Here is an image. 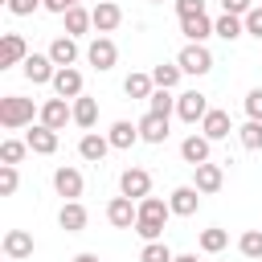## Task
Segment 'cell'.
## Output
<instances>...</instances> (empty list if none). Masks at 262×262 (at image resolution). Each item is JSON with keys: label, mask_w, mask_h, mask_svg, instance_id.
Returning a JSON list of instances; mask_svg holds the SVG:
<instances>
[{"label": "cell", "mask_w": 262, "mask_h": 262, "mask_svg": "<svg viewBox=\"0 0 262 262\" xmlns=\"http://www.w3.org/2000/svg\"><path fill=\"white\" fill-rule=\"evenodd\" d=\"M168 209H172V205H164L160 196H143V201H139V221H135V233H139V237H147V242H156V237L164 233Z\"/></svg>", "instance_id": "6da1fadb"}, {"label": "cell", "mask_w": 262, "mask_h": 262, "mask_svg": "<svg viewBox=\"0 0 262 262\" xmlns=\"http://www.w3.org/2000/svg\"><path fill=\"white\" fill-rule=\"evenodd\" d=\"M0 123H4V127H25V123H33V98L4 94V98H0Z\"/></svg>", "instance_id": "7a4b0ae2"}, {"label": "cell", "mask_w": 262, "mask_h": 262, "mask_svg": "<svg viewBox=\"0 0 262 262\" xmlns=\"http://www.w3.org/2000/svg\"><path fill=\"white\" fill-rule=\"evenodd\" d=\"M176 66H180L184 74H209V70H213V53H209L201 41H188V45L180 49Z\"/></svg>", "instance_id": "3957f363"}, {"label": "cell", "mask_w": 262, "mask_h": 262, "mask_svg": "<svg viewBox=\"0 0 262 262\" xmlns=\"http://www.w3.org/2000/svg\"><path fill=\"white\" fill-rule=\"evenodd\" d=\"M106 221H111L115 229H131V225L139 221V209L131 205V196H115V201L106 205Z\"/></svg>", "instance_id": "277c9868"}, {"label": "cell", "mask_w": 262, "mask_h": 262, "mask_svg": "<svg viewBox=\"0 0 262 262\" xmlns=\"http://www.w3.org/2000/svg\"><path fill=\"white\" fill-rule=\"evenodd\" d=\"M119 192H123V196H139V201H143V196L151 192V176H147L143 168H127V172L119 176Z\"/></svg>", "instance_id": "5b68a950"}, {"label": "cell", "mask_w": 262, "mask_h": 262, "mask_svg": "<svg viewBox=\"0 0 262 262\" xmlns=\"http://www.w3.org/2000/svg\"><path fill=\"white\" fill-rule=\"evenodd\" d=\"M53 57L49 53H33V57H25V78L33 82V86H41V82H53Z\"/></svg>", "instance_id": "8992f818"}, {"label": "cell", "mask_w": 262, "mask_h": 262, "mask_svg": "<svg viewBox=\"0 0 262 262\" xmlns=\"http://www.w3.org/2000/svg\"><path fill=\"white\" fill-rule=\"evenodd\" d=\"M53 90H57V98H78V94H82V74H78L74 66H57Z\"/></svg>", "instance_id": "52a82bcc"}, {"label": "cell", "mask_w": 262, "mask_h": 262, "mask_svg": "<svg viewBox=\"0 0 262 262\" xmlns=\"http://www.w3.org/2000/svg\"><path fill=\"white\" fill-rule=\"evenodd\" d=\"M176 111H180V119H184V123H196V119H205V115H209V98H205L201 90H188V94H180Z\"/></svg>", "instance_id": "ba28073f"}, {"label": "cell", "mask_w": 262, "mask_h": 262, "mask_svg": "<svg viewBox=\"0 0 262 262\" xmlns=\"http://www.w3.org/2000/svg\"><path fill=\"white\" fill-rule=\"evenodd\" d=\"M139 139H147V143H164V139H168V115L147 111V115L139 119Z\"/></svg>", "instance_id": "9c48e42d"}, {"label": "cell", "mask_w": 262, "mask_h": 262, "mask_svg": "<svg viewBox=\"0 0 262 262\" xmlns=\"http://www.w3.org/2000/svg\"><path fill=\"white\" fill-rule=\"evenodd\" d=\"M192 180H196V188H201V192H217V188L225 184V168L205 160V164H196V168H192Z\"/></svg>", "instance_id": "30bf717a"}, {"label": "cell", "mask_w": 262, "mask_h": 262, "mask_svg": "<svg viewBox=\"0 0 262 262\" xmlns=\"http://www.w3.org/2000/svg\"><path fill=\"white\" fill-rule=\"evenodd\" d=\"M86 57H90V66H94V70H111L119 53H115V41H111V37H94V41H90V49H86Z\"/></svg>", "instance_id": "8fae6325"}, {"label": "cell", "mask_w": 262, "mask_h": 262, "mask_svg": "<svg viewBox=\"0 0 262 262\" xmlns=\"http://www.w3.org/2000/svg\"><path fill=\"white\" fill-rule=\"evenodd\" d=\"M70 119H74V106H66V98H49V102L41 106V123L53 127V131H61Z\"/></svg>", "instance_id": "7c38bea8"}, {"label": "cell", "mask_w": 262, "mask_h": 262, "mask_svg": "<svg viewBox=\"0 0 262 262\" xmlns=\"http://www.w3.org/2000/svg\"><path fill=\"white\" fill-rule=\"evenodd\" d=\"M53 188H57V196H66V201L82 196V172H78V168H57V172H53Z\"/></svg>", "instance_id": "4fadbf2b"}, {"label": "cell", "mask_w": 262, "mask_h": 262, "mask_svg": "<svg viewBox=\"0 0 262 262\" xmlns=\"http://www.w3.org/2000/svg\"><path fill=\"white\" fill-rule=\"evenodd\" d=\"M29 254H33V237H29L25 229H8V233H4V258L20 262V258H29Z\"/></svg>", "instance_id": "5bb4252c"}, {"label": "cell", "mask_w": 262, "mask_h": 262, "mask_svg": "<svg viewBox=\"0 0 262 262\" xmlns=\"http://www.w3.org/2000/svg\"><path fill=\"white\" fill-rule=\"evenodd\" d=\"M180 33H184L188 41H205V37L213 33V20H209L205 8H201V12H192V16H180Z\"/></svg>", "instance_id": "9a60e30c"}, {"label": "cell", "mask_w": 262, "mask_h": 262, "mask_svg": "<svg viewBox=\"0 0 262 262\" xmlns=\"http://www.w3.org/2000/svg\"><path fill=\"white\" fill-rule=\"evenodd\" d=\"M16 61H25V37L4 33V37H0V70H8V66H16Z\"/></svg>", "instance_id": "2e32d148"}, {"label": "cell", "mask_w": 262, "mask_h": 262, "mask_svg": "<svg viewBox=\"0 0 262 262\" xmlns=\"http://www.w3.org/2000/svg\"><path fill=\"white\" fill-rule=\"evenodd\" d=\"M119 20H123L119 4H115V0H98V8H94V29H98V33H111V29H119Z\"/></svg>", "instance_id": "e0dca14e"}, {"label": "cell", "mask_w": 262, "mask_h": 262, "mask_svg": "<svg viewBox=\"0 0 262 262\" xmlns=\"http://www.w3.org/2000/svg\"><path fill=\"white\" fill-rule=\"evenodd\" d=\"M25 143H29L33 151H41V156H49V151H57V131L41 123V127H33V131L25 135Z\"/></svg>", "instance_id": "ac0fdd59"}, {"label": "cell", "mask_w": 262, "mask_h": 262, "mask_svg": "<svg viewBox=\"0 0 262 262\" xmlns=\"http://www.w3.org/2000/svg\"><path fill=\"white\" fill-rule=\"evenodd\" d=\"M196 192H201L196 184H180V188L172 192V201H168V205H172V213H180V217H192V213H196Z\"/></svg>", "instance_id": "d6986e66"}, {"label": "cell", "mask_w": 262, "mask_h": 262, "mask_svg": "<svg viewBox=\"0 0 262 262\" xmlns=\"http://www.w3.org/2000/svg\"><path fill=\"white\" fill-rule=\"evenodd\" d=\"M57 225H61L66 233H78V229H86V209H82L78 201H66V205H61V213H57Z\"/></svg>", "instance_id": "ffe728a7"}, {"label": "cell", "mask_w": 262, "mask_h": 262, "mask_svg": "<svg viewBox=\"0 0 262 262\" xmlns=\"http://www.w3.org/2000/svg\"><path fill=\"white\" fill-rule=\"evenodd\" d=\"M201 127H205V135H209V139H225V135L233 131V123H229V111H209V115L201 119Z\"/></svg>", "instance_id": "44dd1931"}, {"label": "cell", "mask_w": 262, "mask_h": 262, "mask_svg": "<svg viewBox=\"0 0 262 262\" xmlns=\"http://www.w3.org/2000/svg\"><path fill=\"white\" fill-rule=\"evenodd\" d=\"M180 156L196 168V164H205L209 160V135H188L184 143H180Z\"/></svg>", "instance_id": "7402d4cb"}, {"label": "cell", "mask_w": 262, "mask_h": 262, "mask_svg": "<svg viewBox=\"0 0 262 262\" xmlns=\"http://www.w3.org/2000/svg\"><path fill=\"white\" fill-rule=\"evenodd\" d=\"M74 123H78V127H94V123H98V102L86 98V94H78V98H74Z\"/></svg>", "instance_id": "603a6c76"}, {"label": "cell", "mask_w": 262, "mask_h": 262, "mask_svg": "<svg viewBox=\"0 0 262 262\" xmlns=\"http://www.w3.org/2000/svg\"><path fill=\"white\" fill-rule=\"evenodd\" d=\"M111 147H131L135 139H139V123H127V119H119L115 127H111Z\"/></svg>", "instance_id": "cb8c5ba5"}, {"label": "cell", "mask_w": 262, "mask_h": 262, "mask_svg": "<svg viewBox=\"0 0 262 262\" xmlns=\"http://www.w3.org/2000/svg\"><path fill=\"white\" fill-rule=\"evenodd\" d=\"M61 16H66V33H70V37H74V33H86V29L94 25V12H86L82 4H74V8L61 12Z\"/></svg>", "instance_id": "d4e9b609"}, {"label": "cell", "mask_w": 262, "mask_h": 262, "mask_svg": "<svg viewBox=\"0 0 262 262\" xmlns=\"http://www.w3.org/2000/svg\"><path fill=\"white\" fill-rule=\"evenodd\" d=\"M49 57H53V66H74V57H78L74 37H57V41L49 45Z\"/></svg>", "instance_id": "484cf974"}, {"label": "cell", "mask_w": 262, "mask_h": 262, "mask_svg": "<svg viewBox=\"0 0 262 262\" xmlns=\"http://www.w3.org/2000/svg\"><path fill=\"white\" fill-rule=\"evenodd\" d=\"M106 147H111V139H102V135H82V143H78V151H82V160H102L106 156Z\"/></svg>", "instance_id": "4316f807"}, {"label": "cell", "mask_w": 262, "mask_h": 262, "mask_svg": "<svg viewBox=\"0 0 262 262\" xmlns=\"http://www.w3.org/2000/svg\"><path fill=\"white\" fill-rule=\"evenodd\" d=\"M123 90H127V98H151V78L147 74H127Z\"/></svg>", "instance_id": "83f0119b"}, {"label": "cell", "mask_w": 262, "mask_h": 262, "mask_svg": "<svg viewBox=\"0 0 262 262\" xmlns=\"http://www.w3.org/2000/svg\"><path fill=\"white\" fill-rule=\"evenodd\" d=\"M225 246H229V233H225V229H217V225H213V229H205V233H201V250H205V254H221Z\"/></svg>", "instance_id": "f1b7e54d"}, {"label": "cell", "mask_w": 262, "mask_h": 262, "mask_svg": "<svg viewBox=\"0 0 262 262\" xmlns=\"http://www.w3.org/2000/svg\"><path fill=\"white\" fill-rule=\"evenodd\" d=\"M180 74H184L180 66H168V61H164V66H156V70H151V82H156V86H164V90H172V86L180 82Z\"/></svg>", "instance_id": "f546056e"}, {"label": "cell", "mask_w": 262, "mask_h": 262, "mask_svg": "<svg viewBox=\"0 0 262 262\" xmlns=\"http://www.w3.org/2000/svg\"><path fill=\"white\" fill-rule=\"evenodd\" d=\"M213 33H217L221 41H233V37H242V20H237L233 12H225V16H221V20L213 25Z\"/></svg>", "instance_id": "4dcf8cb0"}, {"label": "cell", "mask_w": 262, "mask_h": 262, "mask_svg": "<svg viewBox=\"0 0 262 262\" xmlns=\"http://www.w3.org/2000/svg\"><path fill=\"white\" fill-rule=\"evenodd\" d=\"M237 139H242V147H250V151L262 147V119H250V123L237 131Z\"/></svg>", "instance_id": "1f68e13d"}, {"label": "cell", "mask_w": 262, "mask_h": 262, "mask_svg": "<svg viewBox=\"0 0 262 262\" xmlns=\"http://www.w3.org/2000/svg\"><path fill=\"white\" fill-rule=\"evenodd\" d=\"M25 151H29V143H20V139H4V143H0V160H4V164H20Z\"/></svg>", "instance_id": "d6a6232c"}, {"label": "cell", "mask_w": 262, "mask_h": 262, "mask_svg": "<svg viewBox=\"0 0 262 262\" xmlns=\"http://www.w3.org/2000/svg\"><path fill=\"white\" fill-rule=\"evenodd\" d=\"M237 246H242V254H246V258H262V229H246Z\"/></svg>", "instance_id": "836d02e7"}, {"label": "cell", "mask_w": 262, "mask_h": 262, "mask_svg": "<svg viewBox=\"0 0 262 262\" xmlns=\"http://www.w3.org/2000/svg\"><path fill=\"white\" fill-rule=\"evenodd\" d=\"M139 262H172V250L156 237V242H147L143 246V254H139Z\"/></svg>", "instance_id": "e575fe53"}, {"label": "cell", "mask_w": 262, "mask_h": 262, "mask_svg": "<svg viewBox=\"0 0 262 262\" xmlns=\"http://www.w3.org/2000/svg\"><path fill=\"white\" fill-rule=\"evenodd\" d=\"M0 192L4 196L16 192V164H0Z\"/></svg>", "instance_id": "d590c367"}, {"label": "cell", "mask_w": 262, "mask_h": 262, "mask_svg": "<svg viewBox=\"0 0 262 262\" xmlns=\"http://www.w3.org/2000/svg\"><path fill=\"white\" fill-rule=\"evenodd\" d=\"M151 111H160V115H168L172 111V94L160 86V90H151Z\"/></svg>", "instance_id": "8d00e7d4"}, {"label": "cell", "mask_w": 262, "mask_h": 262, "mask_svg": "<svg viewBox=\"0 0 262 262\" xmlns=\"http://www.w3.org/2000/svg\"><path fill=\"white\" fill-rule=\"evenodd\" d=\"M246 115L250 119H262V90H250L246 94Z\"/></svg>", "instance_id": "74e56055"}, {"label": "cell", "mask_w": 262, "mask_h": 262, "mask_svg": "<svg viewBox=\"0 0 262 262\" xmlns=\"http://www.w3.org/2000/svg\"><path fill=\"white\" fill-rule=\"evenodd\" d=\"M246 33L262 37V8H250V12H246Z\"/></svg>", "instance_id": "f35d334b"}, {"label": "cell", "mask_w": 262, "mask_h": 262, "mask_svg": "<svg viewBox=\"0 0 262 262\" xmlns=\"http://www.w3.org/2000/svg\"><path fill=\"white\" fill-rule=\"evenodd\" d=\"M37 4H45V0H8V8H12L16 16H29V12L37 8Z\"/></svg>", "instance_id": "ab89813d"}, {"label": "cell", "mask_w": 262, "mask_h": 262, "mask_svg": "<svg viewBox=\"0 0 262 262\" xmlns=\"http://www.w3.org/2000/svg\"><path fill=\"white\" fill-rule=\"evenodd\" d=\"M201 12V0H176V16H192Z\"/></svg>", "instance_id": "60d3db41"}, {"label": "cell", "mask_w": 262, "mask_h": 262, "mask_svg": "<svg viewBox=\"0 0 262 262\" xmlns=\"http://www.w3.org/2000/svg\"><path fill=\"white\" fill-rule=\"evenodd\" d=\"M221 4H225V12H233V16L250 12V0H221Z\"/></svg>", "instance_id": "b9f144b4"}, {"label": "cell", "mask_w": 262, "mask_h": 262, "mask_svg": "<svg viewBox=\"0 0 262 262\" xmlns=\"http://www.w3.org/2000/svg\"><path fill=\"white\" fill-rule=\"evenodd\" d=\"M74 4H78V0H45V8H49V12H70Z\"/></svg>", "instance_id": "7bdbcfd3"}, {"label": "cell", "mask_w": 262, "mask_h": 262, "mask_svg": "<svg viewBox=\"0 0 262 262\" xmlns=\"http://www.w3.org/2000/svg\"><path fill=\"white\" fill-rule=\"evenodd\" d=\"M74 262H98V258H94V254H78Z\"/></svg>", "instance_id": "ee69618b"}, {"label": "cell", "mask_w": 262, "mask_h": 262, "mask_svg": "<svg viewBox=\"0 0 262 262\" xmlns=\"http://www.w3.org/2000/svg\"><path fill=\"white\" fill-rule=\"evenodd\" d=\"M172 262H196V258H192V254H180V258H172Z\"/></svg>", "instance_id": "f6af8a7d"}, {"label": "cell", "mask_w": 262, "mask_h": 262, "mask_svg": "<svg viewBox=\"0 0 262 262\" xmlns=\"http://www.w3.org/2000/svg\"><path fill=\"white\" fill-rule=\"evenodd\" d=\"M156 4H164V0H156Z\"/></svg>", "instance_id": "bcb514c9"}, {"label": "cell", "mask_w": 262, "mask_h": 262, "mask_svg": "<svg viewBox=\"0 0 262 262\" xmlns=\"http://www.w3.org/2000/svg\"><path fill=\"white\" fill-rule=\"evenodd\" d=\"M8 262H12V258H8Z\"/></svg>", "instance_id": "7dc6e473"}]
</instances>
